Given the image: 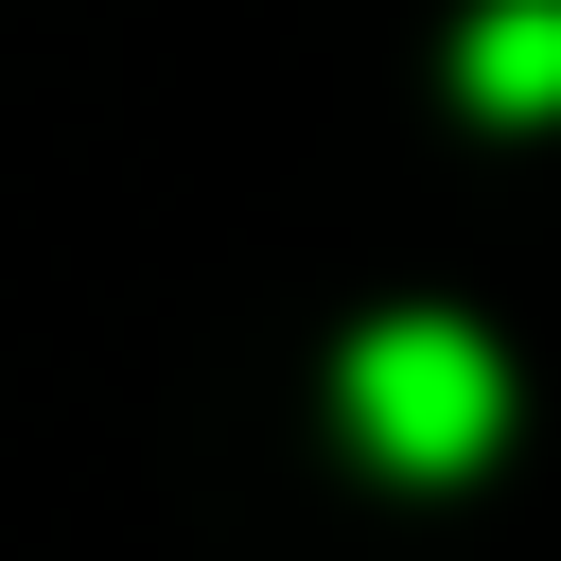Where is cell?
I'll return each instance as SVG.
<instances>
[{"instance_id":"cell-2","label":"cell","mask_w":561,"mask_h":561,"mask_svg":"<svg viewBox=\"0 0 561 561\" xmlns=\"http://www.w3.org/2000/svg\"><path fill=\"white\" fill-rule=\"evenodd\" d=\"M456 88L508 105V123H543V105H561V0H491V18L456 35Z\"/></svg>"},{"instance_id":"cell-1","label":"cell","mask_w":561,"mask_h":561,"mask_svg":"<svg viewBox=\"0 0 561 561\" xmlns=\"http://www.w3.org/2000/svg\"><path fill=\"white\" fill-rule=\"evenodd\" d=\"M351 421H368L386 473H473L508 438V368L456 316H386V333H351Z\"/></svg>"}]
</instances>
